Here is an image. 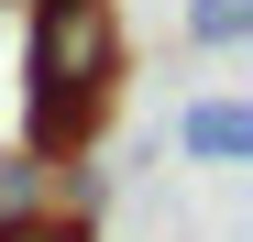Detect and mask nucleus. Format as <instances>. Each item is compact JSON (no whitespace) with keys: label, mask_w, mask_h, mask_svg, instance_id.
Instances as JSON below:
<instances>
[{"label":"nucleus","mask_w":253,"mask_h":242,"mask_svg":"<svg viewBox=\"0 0 253 242\" xmlns=\"http://www.w3.org/2000/svg\"><path fill=\"white\" fill-rule=\"evenodd\" d=\"M121 88V22L110 0H33V33H22V143L33 154H88L99 110Z\"/></svg>","instance_id":"f257e3e1"},{"label":"nucleus","mask_w":253,"mask_h":242,"mask_svg":"<svg viewBox=\"0 0 253 242\" xmlns=\"http://www.w3.org/2000/svg\"><path fill=\"white\" fill-rule=\"evenodd\" d=\"M176 154L187 165H253V110L242 99H187L176 110Z\"/></svg>","instance_id":"f03ea898"},{"label":"nucleus","mask_w":253,"mask_h":242,"mask_svg":"<svg viewBox=\"0 0 253 242\" xmlns=\"http://www.w3.org/2000/svg\"><path fill=\"white\" fill-rule=\"evenodd\" d=\"M187 44H198V55L253 44V0H187Z\"/></svg>","instance_id":"7ed1b4c3"},{"label":"nucleus","mask_w":253,"mask_h":242,"mask_svg":"<svg viewBox=\"0 0 253 242\" xmlns=\"http://www.w3.org/2000/svg\"><path fill=\"white\" fill-rule=\"evenodd\" d=\"M44 187H55V154H33V143H0V209H33Z\"/></svg>","instance_id":"20e7f679"},{"label":"nucleus","mask_w":253,"mask_h":242,"mask_svg":"<svg viewBox=\"0 0 253 242\" xmlns=\"http://www.w3.org/2000/svg\"><path fill=\"white\" fill-rule=\"evenodd\" d=\"M0 242H88V220L55 209V198H33V209H0Z\"/></svg>","instance_id":"39448f33"}]
</instances>
